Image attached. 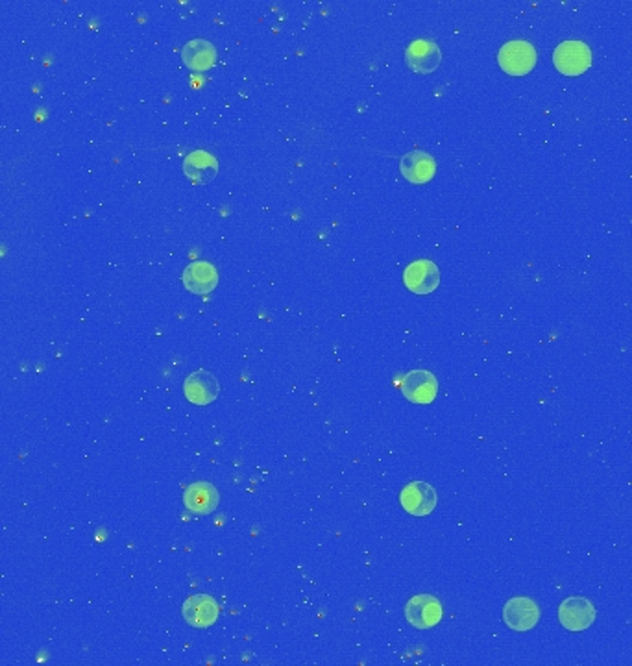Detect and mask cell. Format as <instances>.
Returning a JSON list of instances; mask_svg holds the SVG:
<instances>
[{"label": "cell", "instance_id": "6da1fadb", "mask_svg": "<svg viewBox=\"0 0 632 666\" xmlns=\"http://www.w3.org/2000/svg\"><path fill=\"white\" fill-rule=\"evenodd\" d=\"M537 48L529 41H509L501 46L498 62L499 67L512 76L529 75L537 65Z\"/></svg>", "mask_w": 632, "mask_h": 666}, {"label": "cell", "instance_id": "7a4b0ae2", "mask_svg": "<svg viewBox=\"0 0 632 666\" xmlns=\"http://www.w3.org/2000/svg\"><path fill=\"white\" fill-rule=\"evenodd\" d=\"M553 64L566 76H578L590 69L592 50L585 41H564L553 53Z\"/></svg>", "mask_w": 632, "mask_h": 666}, {"label": "cell", "instance_id": "3957f363", "mask_svg": "<svg viewBox=\"0 0 632 666\" xmlns=\"http://www.w3.org/2000/svg\"><path fill=\"white\" fill-rule=\"evenodd\" d=\"M405 619L416 630H431L442 621V603L433 594L412 596L405 605Z\"/></svg>", "mask_w": 632, "mask_h": 666}, {"label": "cell", "instance_id": "277c9868", "mask_svg": "<svg viewBox=\"0 0 632 666\" xmlns=\"http://www.w3.org/2000/svg\"><path fill=\"white\" fill-rule=\"evenodd\" d=\"M596 607L583 596H569L558 607V621L568 631H585L596 621Z\"/></svg>", "mask_w": 632, "mask_h": 666}, {"label": "cell", "instance_id": "5b68a950", "mask_svg": "<svg viewBox=\"0 0 632 666\" xmlns=\"http://www.w3.org/2000/svg\"><path fill=\"white\" fill-rule=\"evenodd\" d=\"M405 62L414 73H435L442 62L440 46L431 39H414L405 50Z\"/></svg>", "mask_w": 632, "mask_h": 666}, {"label": "cell", "instance_id": "8992f818", "mask_svg": "<svg viewBox=\"0 0 632 666\" xmlns=\"http://www.w3.org/2000/svg\"><path fill=\"white\" fill-rule=\"evenodd\" d=\"M182 614L189 626L196 630H205L217 622L221 609L215 598H211L207 594H193L185 600Z\"/></svg>", "mask_w": 632, "mask_h": 666}, {"label": "cell", "instance_id": "52a82bcc", "mask_svg": "<svg viewBox=\"0 0 632 666\" xmlns=\"http://www.w3.org/2000/svg\"><path fill=\"white\" fill-rule=\"evenodd\" d=\"M400 502L409 515L426 517L437 507L439 496H437V491L430 483L410 482L407 487H403L400 494Z\"/></svg>", "mask_w": 632, "mask_h": 666}, {"label": "cell", "instance_id": "ba28073f", "mask_svg": "<svg viewBox=\"0 0 632 666\" xmlns=\"http://www.w3.org/2000/svg\"><path fill=\"white\" fill-rule=\"evenodd\" d=\"M503 621L514 631H529L540 621V609L531 598H512L503 607Z\"/></svg>", "mask_w": 632, "mask_h": 666}, {"label": "cell", "instance_id": "9c48e42d", "mask_svg": "<svg viewBox=\"0 0 632 666\" xmlns=\"http://www.w3.org/2000/svg\"><path fill=\"white\" fill-rule=\"evenodd\" d=\"M403 283L416 294H430L440 285V271L431 260H416L405 267Z\"/></svg>", "mask_w": 632, "mask_h": 666}, {"label": "cell", "instance_id": "30bf717a", "mask_svg": "<svg viewBox=\"0 0 632 666\" xmlns=\"http://www.w3.org/2000/svg\"><path fill=\"white\" fill-rule=\"evenodd\" d=\"M439 393V380L430 371H410L401 380V394L412 402L426 405L437 398Z\"/></svg>", "mask_w": 632, "mask_h": 666}, {"label": "cell", "instance_id": "8fae6325", "mask_svg": "<svg viewBox=\"0 0 632 666\" xmlns=\"http://www.w3.org/2000/svg\"><path fill=\"white\" fill-rule=\"evenodd\" d=\"M219 380L207 371H194L183 382V394L194 405H207L219 398Z\"/></svg>", "mask_w": 632, "mask_h": 666}, {"label": "cell", "instance_id": "7c38bea8", "mask_svg": "<svg viewBox=\"0 0 632 666\" xmlns=\"http://www.w3.org/2000/svg\"><path fill=\"white\" fill-rule=\"evenodd\" d=\"M400 171L410 184L421 185V184H428L435 176L437 162L431 154L424 150H412L401 158Z\"/></svg>", "mask_w": 632, "mask_h": 666}, {"label": "cell", "instance_id": "4fadbf2b", "mask_svg": "<svg viewBox=\"0 0 632 666\" xmlns=\"http://www.w3.org/2000/svg\"><path fill=\"white\" fill-rule=\"evenodd\" d=\"M182 282L194 294H207L219 285V271L209 262H193L183 269Z\"/></svg>", "mask_w": 632, "mask_h": 666}, {"label": "cell", "instance_id": "5bb4252c", "mask_svg": "<svg viewBox=\"0 0 632 666\" xmlns=\"http://www.w3.org/2000/svg\"><path fill=\"white\" fill-rule=\"evenodd\" d=\"M221 496L215 485L207 482L191 483L183 492V505L194 515H209L219 507Z\"/></svg>", "mask_w": 632, "mask_h": 666}, {"label": "cell", "instance_id": "9a60e30c", "mask_svg": "<svg viewBox=\"0 0 632 666\" xmlns=\"http://www.w3.org/2000/svg\"><path fill=\"white\" fill-rule=\"evenodd\" d=\"M183 173L194 184H209L219 174V162L213 154L205 150H194L187 154L183 160Z\"/></svg>", "mask_w": 632, "mask_h": 666}, {"label": "cell", "instance_id": "2e32d148", "mask_svg": "<svg viewBox=\"0 0 632 666\" xmlns=\"http://www.w3.org/2000/svg\"><path fill=\"white\" fill-rule=\"evenodd\" d=\"M182 60L191 71H207L217 64V48L205 39H193L182 48Z\"/></svg>", "mask_w": 632, "mask_h": 666}]
</instances>
